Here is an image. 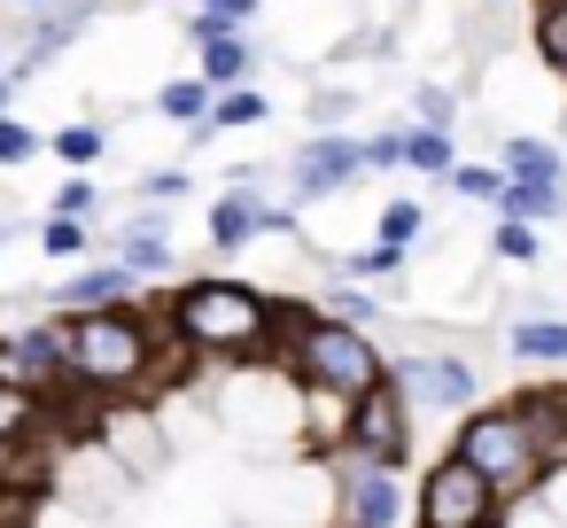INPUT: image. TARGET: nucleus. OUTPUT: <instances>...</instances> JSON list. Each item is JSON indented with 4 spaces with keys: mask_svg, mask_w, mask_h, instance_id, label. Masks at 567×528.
<instances>
[{
    "mask_svg": "<svg viewBox=\"0 0 567 528\" xmlns=\"http://www.w3.org/2000/svg\"><path fill=\"white\" fill-rule=\"evenodd\" d=\"M48 257H86V226L79 218H48Z\"/></svg>",
    "mask_w": 567,
    "mask_h": 528,
    "instance_id": "c756f323",
    "label": "nucleus"
},
{
    "mask_svg": "<svg viewBox=\"0 0 567 528\" xmlns=\"http://www.w3.org/2000/svg\"><path fill=\"white\" fill-rule=\"evenodd\" d=\"M404 164L412 172H451V141L443 133H404Z\"/></svg>",
    "mask_w": 567,
    "mask_h": 528,
    "instance_id": "393cba45",
    "label": "nucleus"
},
{
    "mask_svg": "<svg viewBox=\"0 0 567 528\" xmlns=\"http://www.w3.org/2000/svg\"><path fill=\"white\" fill-rule=\"evenodd\" d=\"M257 117H265V102H257V94H249V86H234V94H226V102H210V117H203V125H195V133H203V141H210V133H226V125H257Z\"/></svg>",
    "mask_w": 567,
    "mask_h": 528,
    "instance_id": "a211bd4d",
    "label": "nucleus"
},
{
    "mask_svg": "<svg viewBox=\"0 0 567 528\" xmlns=\"http://www.w3.org/2000/svg\"><path fill=\"white\" fill-rule=\"evenodd\" d=\"M544 9H567V0H544Z\"/></svg>",
    "mask_w": 567,
    "mask_h": 528,
    "instance_id": "58836bf2",
    "label": "nucleus"
},
{
    "mask_svg": "<svg viewBox=\"0 0 567 528\" xmlns=\"http://www.w3.org/2000/svg\"><path fill=\"white\" fill-rule=\"evenodd\" d=\"M358 172H365L358 141H350V133H319V141L296 156V195H334V187H350Z\"/></svg>",
    "mask_w": 567,
    "mask_h": 528,
    "instance_id": "1a4fd4ad",
    "label": "nucleus"
},
{
    "mask_svg": "<svg viewBox=\"0 0 567 528\" xmlns=\"http://www.w3.org/2000/svg\"><path fill=\"white\" fill-rule=\"evenodd\" d=\"M334 319L358 327V319H373V303H365V296H334Z\"/></svg>",
    "mask_w": 567,
    "mask_h": 528,
    "instance_id": "e433bc0d",
    "label": "nucleus"
},
{
    "mask_svg": "<svg viewBox=\"0 0 567 528\" xmlns=\"http://www.w3.org/2000/svg\"><path fill=\"white\" fill-rule=\"evenodd\" d=\"M164 334H172L164 319H141V311H125V303H110V311H71V319L55 327V342H63V381H71L79 396L148 389V358H156Z\"/></svg>",
    "mask_w": 567,
    "mask_h": 528,
    "instance_id": "f257e3e1",
    "label": "nucleus"
},
{
    "mask_svg": "<svg viewBox=\"0 0 567 528\" xmlns=\"http://www.w3.org/2000/svg\"><path fill=\"white\" fill-rule=\"evenodd\" d=\"M350 528H396V474L350 466Z\"/></svg>",
    "mask_w": 567,
    "mask_h": 528,
    "instance_id": "9b49d317",
    "label": "nucleus"
},
{
    "mask_svg": "<svg viewBox=\"0 0 567 528\" xmlns=\"http://www.w3.org/2000/svg\"><path fill=\"white\" fill-rule=\"evenodd\" d=\"M249 17H257V0H203L195 32H234V24H249Z\"/></svg>",
    "mask_w": 567,
    "mask_h": 528,
    "instance_id": "a878e982",
    "label": "nucleus"
},
{
    "mask_svg": "<svg viewBox=\"0 0 567 528\" xmlns=\"http://www.w3.org/2000/svg\"><path fill=\"white\" fill-rule=\"evenodd\" d=\"M133 296V272L125 265H94V272H79L71 288H63V311H110V303H125Z\"/></svg>",
    "mask_w": 567,
    "mask_h": 528,
    "instance_id": "f8f14e48",
    "label": "nucleus"
},
{
    "mask_svg": "<svg viewBox=\"0 0 567 528\" xmlns=\"http://www.w3.org/2000/svg\"><path fill=\"white\" fill-rule=\"evenodd\" d=\"M396 396H420L427 412H458L474 396V365H458V358H404L396 365Z\"/></svg>",
    "mask_w": 567,
    "mask_h": 528,
    "instance_id": "6e6552de",
    "label": "nucleus"
},
{
    "mask_svg": "<svg viewBox=\"0 0 567 528\" xmlns=\"http://www.w3.org/2000/svg\"><path fill=\"white\" fill-rule=\"evenodd\" d=\"M513 350L520 358H567V327L559 319H528V327H513Z\"/></svg>",
    "mask_w": 567,
    "mask_h": 528,
    "instance_id": "aec40b11",
    "label": "nucleus"
},
{
    "mask_svg": "<svg viewBox=\"0 0 567 528\" xmlns=\"http://www.w3.org/2000/svg\"><path fill=\"white\" fill-rule=\"evenodd\" d=\"M117 265L141 280V272H164L172 265V249H164V226L156 218H141V226H125V241H117Z\"/></svg>",
    "mask_w": 567,
    "mask_h": 528,
    "instance_id": "f3484780",
    "label": "nucleus"
},
{
    "mask_svg": "<svg viewBox=\"0 0 567 528\" xmlns=\"http://www.w3.org/2000/svg\"><path fill=\"white\" fill-rule=\"evenodd\" d=\"M148 195H156V203H179V195H187V172H156Z\"/></svg>",
    "mask_w": 567,
    "mask_h": 528,
    "instance_id": "c9c22d12",
    "label": "nucleus"
},
{
    "mask_svg": "<svg viewBox=\"0 0 567 528\" xmlns=\"http://www.w3.org/2000/svg\"><path fill=\"white\" fill-rule=\"evenodd\" d=\"M513 420H520V435L536 443L544 466L567 458V389H559V381H551V389H528V396L513 404Z\"/></svg>",
    "mask_w": 567,
    "mask_h": 528,
    "instance_id": "9d476101",
    "label": "nucleus"
},
{
    "mask_svg": "<svg viewBox=\"0 0 567 528\" xmlns=\"http://www.w3.org/2000/svg\"><path fill=\"white\" fill-rule=\"evenodd\" d=\"M497 257H513V265H528V257H536V234L505 218V226H497Z\"/></svg>",
    "mask_w": 567,
    "mask_h": 528,
    "instance_id": "7c9ffc66",
    "label": "nucleus"
},
{
    "mask_svg": "<svg viewBox=\"0 0 567 528\" xmlns=\"http://www.w3.org/2000/svg\"><path fill=\"white\" fill-rule=\"evenodd\" d=\"M40 451H24V443H0V489H32L40 497Z\"/></svg>",
    "mask_w": 567,
    "mask_h": 528,
    "instance_id": "412c9836",
    "label": "nucleus"
},
{
    "mask_svg": "<svg viewBox=\"0 0 567 528\" xmlns=\"http://www.w3.org/2000/svg\"><path fill=\"white\" fill-rule=\"evenodd\" d=\"M536 55L551 71H567V9H536Z\"/></svg>",
    "mask_w": 567,
    "mask_h": 528,
    "instance_id": "5701e85b",
    "label": "nucleus"
},
{
    "mask_svg": "<svg viewBox=\"0 0 567 528\" xmlns=\"http://www.w3.org/2000/svg\"><path fill=\"white\" fill-rule=\"evenodd\" d=\"M342 466H381V474L404 466V396H396V381H373L350 404V420H342Z\"/></svg>",
    "mask_w": 567,
    "mask_h": 528,
    "instance_id": "39448f33",
    "label": "nucleus"
},
{
    "mask_svg": "<svg viewBox=\"0 0 567 528\" xmlns=\"http://www.w3.org/2000/svg\"><path fill=\"white\" fill-rule=\"evenodd\" d=\"M265 226H272V210H265L257 195H226V203L210 210V241H218V249H241V241L265 234Z\"/></svg>",
    "mask_w": 567,
    "mask_h": 528,
    "instance_id": "ddd939ff",
    "label": "nucleus"
},
{
    "mask_svg": "<svg viewBox=\"0 0 567 528\" xmlns=\"http://www.w3.org/2000/svg\"><path fill=\"white\" fill-rule=\"evenodd\" d=\"M249 79V48L234 32H203V86H241Z\"/></svg>",
    "mask_w": 567,
    "mask_h": 528,
    "instance_id": "dca6fc26",
    "label": "nucleus"
},
{
    "mask_svg": "<svg viewBox=\"0 0 567 528\" xmlns=\"http://www.w3.org/2000/svg\"><path fill=\"white\" fill-rule=\"evenodd\" d=\"M0 389H24V396H40V404H55L71 381H63V342H55V327H24V334H9L0 342Z\"/></svg>",
    "mask_w": 567,
    "mask_h": 528,
    "instance_id": "0eeeda50",
    "label": "nucleus"
},
{
    "mask_svg": "<svg viewBox=\"0 0 567 528\" xmlns=\"http://www.w3.org/2000/svg\"><path fill=\"white\" fill-rule=\"evenodd\" d=\"M48 412L55 404H40V396H24V389H0V443H40L48 435Z\"/></svg>",
    "mask_w": 567,
    "mask_h": 528,
    "instance_id": "4468645a",
    "label": "nucleus"
},
{
    "mask_svg": "<svg viewBox=\"0 0 567 528\" xmlns=\"http://www.w3.org/2000/svg\"><path fill=\"white\" fill-rule=\"evenodd\" d=\"M24 9H40V0H24Z\"/></svg>",
    "mask_w": 567,
    "mask_h": 528,
    "instance_id": "ea45409f",
    "label": "nucleus"
},
{
    "mask_svg": "<svg viewBox=\"0 0 567 528\" xmlns=\"http://www.w3.org/2000/svg\"><path fill=\"white\" fill-rule=\"evenodd\" d=\"M55 156H63V164H79V172H86V164H94V156H102V125H63V133H55Z\"/></svg>",
    "mask_w": 567,
    "mask_h": 528,
    "instance_id": "b1692460",
    "label": "nucleus"
},
{
    "mask_svg": "<svg viewBox=\"0 0 567 528\" xmlns=\"http://www.w3.org/2000/svg\"><path fill=\"white\" fill-rule=\"evenodd\" d=\"M505 172L513 179H559V156L544 141H505Z\"/></svg>",
    "mask_w": 567,
    "mask_h": 528,
    "instance_id": "6ab92c4d",
    "label": "nucleus"
},
{
    "mask_svg": "<svg viewBox=\"0 0 567 528\" xmlns=\"http://www.w3.org/2000/svg\"><path fill=\"white\" fill-rule=\"evenodd\" d=\"M420 117H427V133H443L451 125V94L443 86H420Z\"/></svg>",
    "mask_w": 567,
    "mask_h": 528,
    "instance_id": "72a5a7b5",
    "label": "nucleus"
},
{
    "mask_svg": "<svg viewBox=\"0 0 567 528\" xmlns=\"http://www.w3.org/2000/svg\"><path fill=\"white\" fill-rule=\"evenodd\" d=\"M86 210H94V187H86V179L55 187V218H86Z\"/></svg>",
    "mask_w": 567,
    "mask_h": 528,
    "instance_id": "2f4dec72",
    "label": "nucleus"
},
{
    "mask_svg": "<svg viewBox=\"0 0 567 528\" xmlns=\"http://www.w3.org/2000/svg\"><path fill=\"white\" fill-rule=\"evenodd\" d=\"M40 156V133L17 125V117H0V164H32Z\"/></svg>",
    "mask_w": 567,
    "mask_h": 528,
    "instance_id": "cd10ccee",
    "label": "nucleus"
},
{
    "mask_svg": "<svg viewBox=\"0 0 567 528\" xmlns=\"http://www.w3.org/2000/svg\"><path fill=\"white\" fill-rule=\"evenodd\" d=\"M451 187H458V195H474V203H497V187H505V179H497V172H482V164H458V172H451Z\"/></svg>",
    "mask_w": 567,
    "mask_h": 528,
    "instance_id": "c85d7f7f",
    "label": "nucleus"
},
{
    "mask_svg": "<svg viewBox=\"0 0 567 528\" xmlns=\"http://www.w3.org/2000/svg\"><path fill=\"white\" fill-rule=\"evenodd\" d=\"M559 203H567V195H559L551 179H505V187H497V210H505L513 226H528V218H551Z\"/></svg>",
    "mask_w": 567,
    "mask_h": 528,
    "instance_id": "2eb2a0df",
    "label": "nucleus"
},
{
    "mask_svg": "<svg viewBox=\"0 0 567 528\" xmlns=\"http://www.w3.org/2000/svg\"><path fill=\"white\" fill-rule=\"evenodd\" d=\"M412 234H420V210H412V203H389V210H381V249H396V257H404V241H412Z\"/></svg>",
    "mask_w": 567,
    "mask_h": 528,
    "instance_id": "bb28decb",
    "label": "nucleus"
},
{
    "mask_svg": "<svg viewBox=\"0 0 567 528\" xmlns=\"http://www.w3.org/2000/svg\"><path fill=\"white\" fill-rule=\"evenodd\" d=\"M451 458H458V466H474V474L489 482V497H497V505L544 482V458H536V443L520 435V420H513V412H474V420L458 427V451H451Z\"/></svg>",
    "mask_w": 567,
    "mask_h": 528,
    "instance_id": "20e7f679",
    "label": "nucleus"
},
{
    "mask_svg": "<svg viewBox=\"0 0 567 528\" xmlns=\"http://www.w3.org/2000/svg\"><path fill=\"white\" fill-rule=\"evenodd\" d=\"M489 520H497L489 482H482L474 466L443 458V466L427 474V489H420V528H489Z\"/></svg>",
    "mask_w": 567,
    "mask_h": 528,
    "instance_id": "423d86ee",
    "label": "nucleus"
},
{
    "mask_svg": "<svg viewBox=\"0 0 567 528\" xmlns=\"http://www.w3.org/2000/svg\"><path fill=\"white\" fill-rule=\"evenodd\" d=\"M0 528H32V489H0Z\"/></svg>",
    "mask_w": 567,
    "mask_h": 528,
    "instance_id": "473e14b6",
    "label": "nucleus"
},
{
    "mask_svg": "<svg viewBox=\"0 0 567 528\" xmlns=\"http://www.w3.org/2000/svg\"><path fill=\"white\" fill-rule=\"evenodd\" d=\"M164 327L195 350V358H241V350H265L272 334V311L265 296H249L241 280H195L164 303Z\"/></svg>",
    "mask_w": 567,
    "mask_h": 528,
    "instance_id": "f03ea898",
    "label": "nucleus"
},
{
    "mask_svg": "<svg viewBox=\"0 0 567 528\" xmlns=\"http://www.w3.org/2000/svg\"><path fill=\"white\" fill-rule=\"evenodd\" d=\"M9 86H17V79H0V102H9Z\"/></svg>",
    "mask_w": 567,
    "mask_h": 528,
    "instance_id": "4c0bfd02",
    "label": "nucleus"
},
{
    "mask_svg": "<svg viewBox=\"0 0 567 528\" xmlns=\"http://www.w3.org/2000/svg\"><path fill=\"white\" fill-rule=\"evenodd\" d=\"M288 373L303 389L334 396V404H358L373 381H389L381 350L358 327H342V319H288Z\"/></svg>",
    "mask_w": 567,
    "mask_h": 528,
    "instance_id": "7ed1b4c3",
    "label": "nucleus"
},
{
    "mask_svg": "<svg viewBox=\"0 0 567 528\" xmlns=\"http://www.w3.org/2000/svg\"><path fill=\"white\" fill-rule=\"evenodd\" d=\"M396 265H404L396 249H358V257H350V272H365V280H381V272H396Z\"/></svg>",
    "mask_w": 567,
    "mask_h": 528,
    "instance_id": "f704fd0d",
    "label": "nucleus"
},
{
    "mask_svg": "<svg viewBox=\"0 0 567 528\" xmlns=\"http://www.w3.org/2000/svg\"><path fill=\"white\" fill-rule=\"evenodd\" d=\"M164 117H179V125H203V117H210V86H203V79H179V86H164Z\"/></svg>",
    "mask_w": 567,
    "mask_h": 528,
    "instance_id": "4be33fe9",
    "label": "nucleus"
}]
</instances>
